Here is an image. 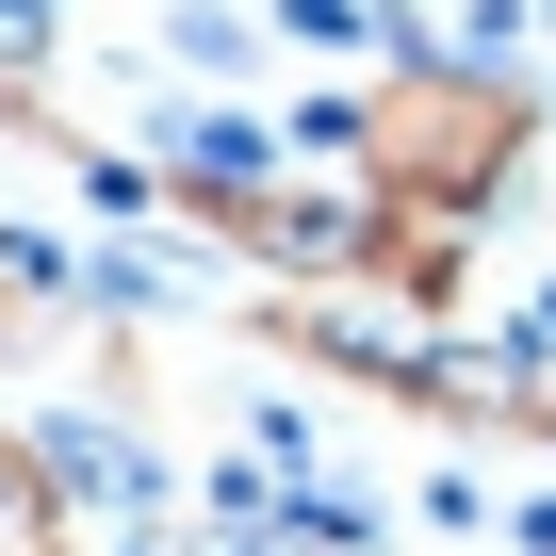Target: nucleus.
I'll use <instances>...</instances> for the list:
<instances>
[{
  "label": "nucleus",
  "instance_id": "7ed1b4c3",
  "mask_svg": "<svg viewBox=\"0 0 556 556\" xmlns=\"http://www.w3.org/2000/svg\"><path fill=\"white\" fill-rule=\"evenodd\" d=\"M0 556H83V540H66V458H50V442H0Z\"/></svg>",
  "mask_w": 556,
  "mask_h": 556
},
{
  "label": "nucleus",
  "instance_id": "f03ea898",
  "mask_svg": "<svg viewBox=\"0 0 556 556\" xmlns=\"http://www.w3.org/2000/svg\"><path fill=\"white\" fill-rule=\"evenodd\" d=\"M164 213L180 229H213L229 262H262V278H295V295H344L361 278V180H278V164H245V148H197L180 180H164Z\"/></svg>",
  "mask_w": 556,
  "mask_h": 556
},
{
  "label": "nucleus",
  "instance_id": "f257e3e1",
  "mask_svg": "<svg viewBox=\"0 0 556 556\" xmlns=\"http://www.w3.org/2000/svg\"><path fill=\"white\" fill-rule=\"evenodd\" d=\"M540 164V83L523 66H475V50H393L361 99H344V180L377 213H426V229H491Z\"/></svg>",
  "mask_w": 556,
  "mask_h": 556
}]
</instances>
